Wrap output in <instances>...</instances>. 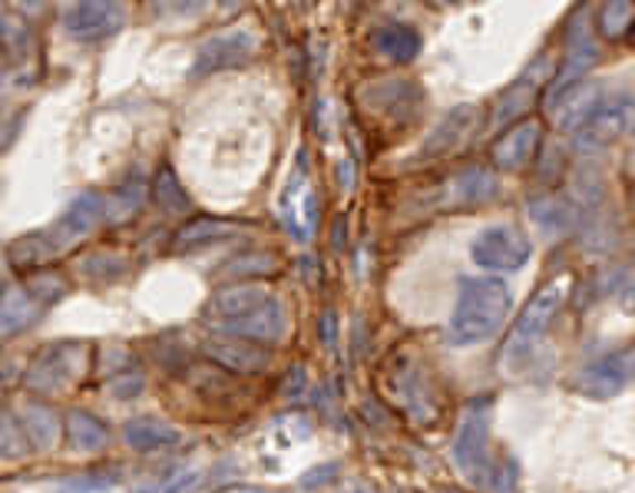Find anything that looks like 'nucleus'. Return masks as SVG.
Masks as SVG:
<instances>
[{
	"mask_svg": "<svg viewBox=\"0 0 635 493\" xmlns=\"http://www.w3.org/2000/svg\"><path fill=\"white\" fill-rule=\"evenodd\" d=\"M529 255H533L529 239L513 226H494V229L480 233V239L474 243V258L484 268H507V272H513Z\"/></svg>",
	"mask_w": 635,
	"mask_h": 493,
	"instance_id": "obj_3",
	"label": "nucleus"
},
{
	"mask_svg": "<svg viewBox=\"0 0 635 493\" xmlns=\"http://www.w3.org/2000/svg\"><path fill=\"white\" fill-rule=\"evenodd\" d=\"M509 315V288L497 278H470L460 288L454 318H450V342L474 345L487 342Z\"/></svg>",
	"mask_w": 635,
	"mask_h": 493,
	"instance_id": "obj_1",
	"label": "nucleus"
},
{
	"mask_svg": "<svg viewBox=\"0 0 635 493\" xmlns=\"http://www.w3.org/2000/svg\"><path fill=\"white\" fill-rule=\"evenodd\" d=\"M275 315L278 308H275V302H268L265 295H226L219 305H216V315L222 318V322H229L232 328H242V332H258V335H265V325L258 322V318H265V315Z\"/></svg>",
	"mask_w": 635,
	"mask_h": 493,
	"instance_id": "obj_4",
	"label": "nucleus"
},
{
	"mask_svg": "<svg viewBox=\"0 0 635 493\" xmlns=\"http://www.w3.org/2000/svg\"><path fill=\"white\" fill-rule=\"evenodd\" d=\"M566 288H569V278H559V282H549V285H543V288L536 292V298L526 305L523 318L516 322V328H513V335H509V355L526 352V348H533V345L543 338V332H546L549 322L556 318L559 305L566 302Z\"/></svg>",
	"mask_w": 635,
	"mask_h": 493,
	"instance_id": "obj_2",
	"label": "nucleus"
}]
</instances>
